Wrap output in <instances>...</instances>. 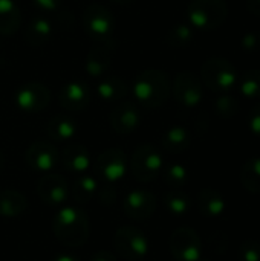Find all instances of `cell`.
Masks as SVG:
<instances>
[{
	"instance_id": "6da1fadb",
	"label": "cell",
	"mask_w": 260,
	"mask_h": 261,
	"mask_svg": "<svg viewBox=\"0 0 260 261\" xmlns=\"http://www.w3.org/2000/svg\"><path fill=\"white\" fill-rule=\"evenodd\" d=\"M52 232L66 248H80L89 240V217L78 206H63L52 219Z\"/></svg>"
},
{
	"instance_id": "7a4b0ae2",
	"label": "cell",
	"mask_w": 260,
	"mask_h": 261,
	"mask_svg": "<svg viewBox=\"0 0 260 261\" xmlns=\"http://www.w3.org/2000/svg\"><path fill=\"white\" fill-rule=\"evenodd\" d=\"M132 92L143 107L158 109L167 102L172 92V81L167 72L161 69H146L135 76Z\"/></svg>"
},
{
	"instance_id": "3957f363",
	"label": "cell",
	"mask_w": 260,
	"mask_h": 261,
	"mask_svg": "<svg viewBox=\"0 0 260 261\" xmlns=\"http://www.w3.org/2000/svg\"><path fill=\"white\" fill-rule=\"evenodd\" d=\"M187 18L198 29L213 31L221 28L228 18V5L225 0H190Z\"/></svg>"
},
{
	"instance_id": "277c9868",
	"label": "cell",
	"mask_w": 260,
	"mask_h": 261,
	"mask_svg": "<svg viewBox=\"0 0 260 261\" xmlns=\"http://www.w3.org/2000/svg\"><path fill=\"white\" fill-rule=\"evenodd\" d=\"M164 168V158L153 144H141L130 158V174L141 184L153 182L159 177Z\"/></svg>"
},
{
	"instance_id": "5b68a950",
	"label": "cell",
	"mask_w": 260,
	"mask_h": 261,
	"mask_svg": "<svg viewBox=\"0 0 260 261\" xmlns=\"http://www.w3.org/2000/svg\"><path fill=\"white\" fill-rule=\"evenodd\" d=\"M238 70L227 58L211 57L201 67V81L213 92L227 93L238 84Z\"/></svg>"
},
{
	"instance_id": "8992f818",
	"label": "cell",
	"mask_w": 260,
	"mask_h": 261,
	"mask_svg": "<svg viewBox=\"0 0 260 261\" xmlns=\"http://www.w3.org/2000/svg\"><path fill=\"white\" fill-rule=\"evenodd\" d=\"M83 29L90 40L109 44L115 32V15L104 5L92 3L84 9Z\"/></svg>"
},
{
	"instance_id": "52a82bcc",
	"label": "cell",
	"mask_w": 260,
	"mask_h": 261,
	"mask_svg": "<svg viewBox=\"0 0 260 261\" xmlns=\"http://www.w3.org/2000/svg\"><path fill=\"white\" fill-rule=\"evenodd\" d=\"M116 254L126 261H143L150 249L149 240L143 231L135 226H121L113 237Z\"/></svg>"
},
{
	"instance_id": "ba28073f",
	"label": "cell",
	"mask_w": 260,
	"mask_h": 261,
	"mask_svg": "<svg viewBox=\"0 0 260 261\" xmlns=\"http://www.w3.org/2000/svg\"><path fill=\"white\" fill-rule=\"evenodd\" d=\"M169 248L176 261H199L202 255V242L192 228H178L172 232Z\"/></svg>"
},
{
	"instance_id": "9c48e42d",
	"label": "cell",
	"mask_w": 260,
	"mask_h": 261,
	"mask_svg": "<svg viewBox=\"0 0 260 261\" xmlns=\"http://www.w3.org/2000/svg\"><path fill=\"white\" fill-rule=\"evenodd\" d=\"M15 106L26 113L43 112L51 102V90L48 86L38 81H29L21 84L14 95Z\"/></svg>"
},
{
	"instance_id": "30bf717a",
	"label": "cell",
	"mask_w": 260,
	"mask_h": 261,
	"mask_svg": "<svg viewBox=\"0 0 260 261\" xmlns=\"http://www.w3.org/2000/svg\"><path fill=\"white\" fill-rule=\"evenodd\" d=\"M93 170L104 184H115L123 179L127 171V156L120 148L104 150L95 159Z\"/></svg>"
},
{
	"instance_id": "8fae6325",
	"label": "cell",
	"mask_w": 260,
	"mask_h": 261,
	"mask_svg": "<svg viewBox=\"0 0 260 261\" xmlns=\"http://www.w3.org/2000/svg\"><path fill=\"white\" fill-rule=\"evenodd\" d=\"M173 98L182 107H196L204 98V84L198 75L193 72H179L176 73L172 84Z\"/></svg>"
},
{
	"instance_id": "7c38bea8",
	"label": "cell",
	"mask_w": 260,
	"mask_h": 261,
	"mask_svg": "<svg viewBox=\"0 0 260 261\" xmlns=\"http://www.w3.org/2000/svg\"><path fill=\"white\" fill-rule=\"evenodd\" d=\"M156 206H158V200L155 194L144 188L132 190L123 200L124 216L138 222L152 217L156 211Z\"/></svg>"
},
{
	"instance_id": "4fadbf2b",
	"label": "cell",
	"mask_w": 260,
	"mask_h": 261,
	"mask_svg": "<svg viewBox=\"0 0 260 261\" xmlns=\"http://www.w3.org/2000/svg\"><path fill=\"white\" fill-rule=\"evenodd\" d=\"M141 110L135 102L124 101L112 109L109 121L112 130L120 136L132 135L141 125Z\"/></svg>"
},
{
	"instance_id": "5bb4252c",
	"label": "cell",
	"mask_w": 260,
	"mask_h": 261,
	"mask_svg": "<svg viewBox=\"0 0 260 261\" xmlns=\"http://www.w3.org/2000/svg\"><path fill=\"white\" fill-rule=\"evenodd\" d=\"M58 151L49 141H35L28 147L25 153L26 165L31 170L40 173H49L58 164Z\"/></svg>"
},
{
	"instance_id": "9a60e30c",
	"label": "cell",
	"mask_w": 260,
	"mask_h": 261,
	"mask_svg": "<svg viewBox=\"0 0 260 261\" xmlns=\"http://www.w3.org/2000/svg\"><path fill=\"white\" fill-rule=\"evenodd\" d=\"M37 194L44 205L60 206L69 197V187L67 182L60 174L49 173L40 179L37 185Z\"/></svg>"
},
{
	"instance_id": "2e32d148",
	"label": "cell",
	"mask_w": 260,
	"mask_h": 261,
	"mask_svg": "<svg viewBox=\"0 0 260 261\" xmlns=\"http://www.w3.org/2000/svg\"><path fill=\"white\" fill-rule=\"evenodd\" d=\"M60 106L69 112H83L90 102V90L83 81H69L60 89Z\"/></svg>"
},
{
	"instance_id": "e0dca14e",
	"label": "cell",
	"mask_w": 260,
	"mask_h": 261,
	"mask_svg": "<svg viewBox=\"0 0 260 261\" xmlns=\"http://www.w3.org/2000/svg\"><path fill=\"white\" fill-rule=\"evenodd\" d=\"M112 52L109 44H100L87 52L84 69L92 78L104 76L112 67Z\"/></svg>"
},
{
	"instance_id": "ac0fdd59",
	"label": "cell",
	"mask_w": 260,
	"mask_h": 261,
	"mask_svg": "<svg viewBox=\"0 0 260 261\" xmlns=\"http://www.w3.org/2000/svg\"><path fill=\"white\" fill-rule=\"evenodd\" d=\"M60 159H61L63 167L70 173L83 174L90 167L89 150L81 144H69V145H66Z\"/></svg>"
},
{
	"instance_id": "d6986e66",
	"label": "cell",
	"mask_w": 260,
	"mask_h": 261,
	"mask_svg": "<svg viewBox=\"0 0 260 261\" xmlns=\"http://www.w3.org/2000/svg\"><path fill=\"white\" fill-rule=\"evenodd\" d=\"M192 145V135L182 125H173L161 138V147L170 154H181Z\"/></svg>"
},
{
	"instance_id": "ffe728a7",
	"label": "cell",
	"mask_w": 260,
	"mask_h": 261,
	"mask_svg": "<svg viewBox=\"0 0 260 261\" xmlns=\"http://www.w3.org/2000/svg\"><path fill=\"white\" fill-rule=\"evenodd\" d=\"M48 136L55 142H66L77 133V122L67 115H55L46 124Z\"/></svg>"
},
{
	"instance_id": "44dd1931",
	"label": "cell",
	"mask_w": 260,
	"mask_h": 261,
	"mask_svg": "<svg viewBox=\"0 0 260 261\" xmlns=\"http://www.w3.org/2000/svg\"><path fill=\"white\" fill-rule=\"evenodd\" d=\"M52 35V24L44 17L32 18L25 29V41L31 47H41L44 46Z\"/></svg>"
},
{
	"instance_id": "7402d4cb",
	"label": "cell",
	"mask_w": 260,
	"mask_h": 261,
	"mask_svg": "<svg viewBox=\"0 0 260 261\" xmlns=\"http://www.w3.org/2000/svg\"><path fill=\"white\" fill-rule=\"evenodd\" d=\"M198 208L202 216L213 219V217L222 216L227 205H225V199L222 197V194L218 190L204 188V190H201V193L198 196Z\"/></svg>"
},
{
	"instance_id": "603a6c76",
	"label": "cell",
	"mask_w": 260,
	"mask_h": 261,
	"mask_svg": "<svg viewBox=\"0 0 260 261\" xmlns=\"http://www.w3.org/2000/svg\"><path fill=\"white\" fill-rule=\"evenodd\" d=\"M28 210L26 197L15 190L0 191V217L14 219L21 216Z\"/></svg>"
},
{
	"instance_id": "cb8c5ba5",
	"label": "cell",
	"mask_w": 260,
	"mask_h": 261,
	"mask_svg": "<svg viewBox=\"0 0 260 261\" xmlns=\"http://www.w3.org/2000/svg\"><path fill=\"white\" fill-rule=\"evenodd\" d=\"M21 24V12L14 0H0V35H12Z\"/></svg>"
},
{
	"instance_id": "d4e9b609",
	"label": "cell",
	"mask_w": 260,
	"mask_h": 261,
	"mask_svg": "<svg viewBox=\"0 0 260 261\" xmlns=\"http://www.w3.org/2000/svg\"><path fill=\"white\" fill-rule=\"evenodd\" d=\"M97 93L106 102H116L129 95V84L123 78L112 75L100 81L97 87Z\"/></svg>"
},
{
	"instance_id": "484cf974",
	"label": "cell",
	"mask_w": 260,
	"mask_h": 261,
	"mask_svg": "<svg viewBox=\"0 0 260 261\" xmlns=\"http://www.w3.org/2000/svg\"><path fill=\"white\" fill-rule=\"evenodd\" d=\"M97 191H98L97 179L89 174H81L74 180L72 188L69 190V194L75 203L84 205V203L90 202L93 196H97Z\"/></svg>"
},
{
	"instance_id": "4316f807",
	"label": "cell",
	"mask_w": 260,
	"mask_h": 261,
	"mask_svg": "<svg viewBox=\"0 0 260 261\" xmlns=\"http://www.w3.org/2000/svg\"><path fill=\"white\" fill-rule=\"evenodd\" d=\"M239 179L248 193L260 194V158H251L245 161Z\"/></svg>"
},
{
	"instance_id": "83f0119b",
	"label": "cell",
	"mask_w": 260,
	"mask_h": 261,
	"mask_svg": "<svg viewBox=\"0 0 260 261\" xmlns=\"http://www.w3.org/2000/svg\"><path fill=\"white\" fill-rule=\"evenodd\" d=\"M164 206L172 216H185L192 208V200L182 190H170L164 196Z\"/></svg>"
},
{
	"instance_id": "f1b7e54d",
	"label": "cell",
	"mask_w": 260,
	"mask_h": 261,
	"mask_svg": "<svg viewBox=\"0 0 260 261\" xmlns=\"http://www.w3.org/2000/svg\"><path fill=\"white\" fill-rule=\"evenodd\" d=\"M239 90L241 95L247 99H257L260 98V69L245 70L239 80Z\"/></svg>"
},
{
	"instance_id": "f546056e",
	"label": "cell",
	"mask_w": 260,
	"mask_h": 261,
	"mask_svg": "<svg viewBox=\"0 0 260 261\" xmlns=\"http://www.w3.org/2000/svg\"><path fill=\"white\" fill-rule=\"evenodd\" d=\"M193 37L195 34L192 26H188L187 23H178L167 32L166 41L172 49H182L193 41Z\"/></svg>"
},
{
	"instance_id": "4dcf8cb0",
	"label": "cell",
	"mask_w": 260,
	"mask_h": 261,
	"mask_svg": "<svg viewBox=\"0 0 260 261\" xmlns=\"http://www.w3.org/2000/svg\"><path fill=\"white\" fill-rule=\"evenodd\" d=\"M162 176L164 182L172 190H181L188 182V170L178 162L169 164L166 168H162Z\"/></svg>"
},
{
	"instance_id": "1f68e13d",
	"label": "cell",
	"mask_w": 260,
	"mask_h": 261,
	"mask_svg": "<svg viewBox=\"0 0 260 261\" xmlns=\"http://www.w3.org/2000/svg\"><path fill=\"white\" fill-rule=\"evenodd\" d=\"M241 107V102L236 96L228 95V93H222L219 98L215 99V110L221 118L230 119L233 116L238 115Z\"/></svg>"
},
{
	"instance_id": "d6a6232c",
	"label": "cell",
	"mask_w": 260,
	"mask_h": 261,
	"mask_svg": "<svg viewBox=\"0 0 260 261\" xmlns=\"http://www.w3.org/2000/svg\"><path fill=\"white\" fill-rule=\"evenodd\" d=\"M239 261H260V243L254 239L245 240L239 248Z\"/></svg>"
},
{
	"instance_id": "836d02e7",
	"label": "cell",
	"mask_w": 260,
	"mask_h": 261,
	"mask_svg": "<svg viewBox=\"0 0 260 261\" xmlns=\"http://www.w3.org/2000/svg\"><path fill=\"white\" fill-rule=\"evenodd\" d=\"M241 46L245 52H259L260 50V31L245 32L241 38Z\"/></svg>"
},
{
	"instance_id": "e575fe53",
	"label": "cell",
	"mask_w": 260,
	"mask_h": 261,
	"mask_svg": "<svg viewBox=\"0 0 260 261\" xmlns=\"http://www.w3.org/2000/svg\"><path fill=\"white\" fill-rule=\"evenodd\" d=\"M97 196H98L100 203L104 206H112L116 202V190L113 184H104L103 187H100V190L97 191Z\"/></svg>"
},
{
	"instance_id": "d590c367",
	"label": "cell",
	"mask_w": 260,
	"mask_h": 261,
	"mask_svg": "<svg viewBox=\"0 0 260 261\" xmlns=\"http://www.w3.org/2000/svg\"><path fill=\"white\" fill-rule=\"evenodd\" d=\"M248 127L256 136L260 138V102L253 106L248 113Z\"/></svg>"
},
{
	"instance_id": "8d00e7d4",
	"label": "cell",
	"mask_w": 260,
	"mask_h": 261,
	"mask_svg": "<svg viewBox=\"0 0 260 261\" xmlns=\"http://www.w3.org/2000/svg\"><path fill=\"white\" fill-rule=\"evenodd\" d=\"M32 2L38 9H41L44 12H52V11L58 9L60 5L63 3V0H32Z\"/></svg>"
},
{
	"instance_id": "74e56055",
	"label": "cell",
	"mask_w": 260,
	"mask_h": 261,
	"mask_svg": "<svg viewBox=\"0 0 260 261\" xmlns=\"http://www.w3.org/2000/svg\"><path fill=\"white\" fill-rule=\"evenodd\" d=\"M90 261H118L115 254L109 252V251H98L92 255Z\"/></svg>"
},
{
	"instance_id": "f35d334b",
	"label": "cell",
	"mask_w": 260,
	"mask_h": 261,
	"mask_svg": "<svg viewBox=\"0 0 260 261\" xmlns=\"http://www.w3.org/2000/svg\"><path fill=\"white\" fill-rule=\"evenodd\" d=\"M247 9L253 14L260 17V0H247Z\"/></svg>"
},
{
	"instance_id": "ab89813d",
	"label": "cell",
	"mask_w": 260,
	"mask_h": 261,
	"mask_svg": "<svg viewBox=\"0 0 260 261\" xmlns=\"http://www.w3.org/2000/svg\"><path fill=\"white\" fill-rule=\"evenodd\" d=\"M51 261H81L78 257H75L74 254H70V252H60V254H57L54 258Z\"/></svg>"
},
{
	"instance_id": "60d3db41",
	"label": "cell",
	"mask_w": 260,
	"mask_h": 261,
	"mask_svg": "<svg viewBox=\"0 0 260 261\" xmlns=\"http://www.w3.org/2000/svg\"><path fill=\"white\" fill-rule=\"evenodd\" d=\"M112 2H115V3H118V5H132V3H135L136 0H112Z\"/></svg>"
},
{
	"instance_id": "b9f144b4",
	"label": "cell",
	"mask_w": 260,
	"mask_h": 261,
	"mask_svg": "<svg viewBox=\"0 0 260 261\" xmlns=\"http://www.w3.org/2000/svg\"><path fill=\"white\" fill-rule=\"evenodd\" d=\"M5 168V156H3V153L0 151V171Z\"/></svg>"
},
{
	"instance_id": "7bdbcfd3",
	"label": "cell",
	"mask_w": 260,
	"mask_h": 261,
	"mask_svg": "<svg viewBox=\"0 0 260 261\" xmlns=\"http://www.w3.org/2000/svg\"><path fill=\"white\" fill-rule=\"evenodd\" d=\"M199 261H208V260H202V258H199Z\"/></svg>"
}]
</instances>
